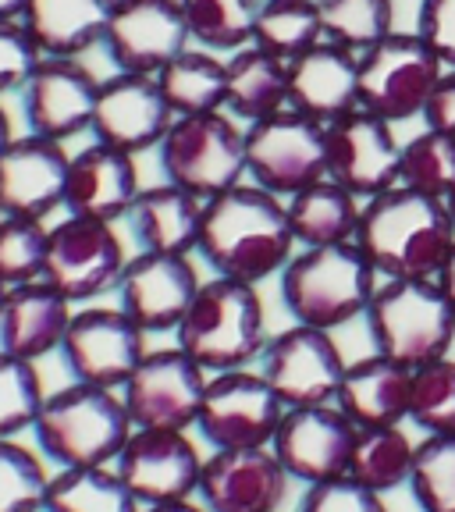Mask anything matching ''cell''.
<instances>
[{"instance_id": "obj_1", "label": "cell", "mask_w": 455, "mask_h": 512, "mask_svg": "<svg viewBox=\"0 0 455 512\" xmlns=\"http://www.w3.org/2000/svg\"><path fill=\"white\" fill-rule=\"evenodd\" d=\"M285 200L253 182L221 192L203 207L200 256L221 278L264 285L296 256Z\"/></svg>"}, {"instance_id": "obj_2", "label": "cell", "mask_w": 455, "mask_h": 512, "mask_svg": "<svg viewBox=\"0 0 455 512\" xmlns=\"http://www.w3.org/2000/svg\"><path fill=\"white\" fill-rule=\"evenodd\" d=\"M356 246L381 281L438 278L455 246V221L445 200L395 185L363 200Z\"/></svg>"}, {"instance_id": "obj_3", "label": "cell", "mask_w": 455, "mask_h": 512, "mask_svg": "<svg viewBox=\"0 0 455 512\" xmlns=\"http://www.w3.org/2000/svg\"><path fill=\"white\" fill-rule=\"evenodd\" d=\"M267 338V306L260 285L214 274L203 281L189 313L175 328V345L207 374L246 370L260 360Z\"/></svg>"}, {"instance_id": "obj_4", "label": "cell", "mask_w": 455, "mask_h": 512, "mask_svg": "<svg viewBox=\"0 0 455 512\" xmlns=\"http://www.w3.org/2000/svg\"><path fill=\"white\" fill-rule=\"evenodd\" d=\"M377 285L381 278L356 242L296 249L278 274V296L292 324L324 331L363 320Z\"/></svg>"}, {"instance_id": "obj_5", "label": "cell", "mask_w": 455, "mask_h": 512, "mask_svg": "<svg viewBox=\"0 0 455 512\" xmlns=\"http://www.w3.org/2000/svg\"><path fill=\"white\" fill-rule=\"evenodd\" d=\"M132 434L125 402L114 388L72 381L50 392L32 424L43 459L61 466H114Z\"/></svg>"}, {"instance_id": "obj_6", "label": "cell", "mask_w": 455, "mask_h": 512, "mask_svg": "<svg viewBox=\"0 0 455 512\" xmlns=\"http://www.w3.org/2000/svg\"><path fill=\"white\" fill-rule=\"evenodd\" d=\"M363 324L374 352L409 370L452 356L455 310L434 278L381 281Z\"/></svg>"}, {"instance_id": "obj_7", "label": "cell", "mask_w": 455, "mask_h": 512, "mask_svg": "<svg viewBox=\"0 0 455 512\" xmlns=\"http://www.w3.org/2000/svg\"><path fill=\"white\" fill-rule=\"evenodd\" d=\"M157 164L164 182L214 200L246 182V125L228 111L178 114L157 146Z\"/></svg>"}, {"instance_id": "obj_8", "label": "cell", "mask_w": 455, "mask_h": 512, "mask_svg": "<svg viewBox=\"0 0 455 512\" xmlns=\"http://www.w3.org/2000/svg\"><path fill=\"white\" fill-rule=\"evenodd\" d=\"M328 178V125L292 107L246 125V182L281 200Z\"/></svg>"}, {"instance_id": "obj_9", "label": "cell", "mask_w": 455, "mask_h": 512, "mask_svg": "<svg viewBox=\"0 0 455 512\" xmlns=\"http://www.w3.org/2000/svg\"><path fill=\"white\" fill-rule=\"evenodd\" d=\"M441 75L445 61L431 43L416 29H395L388 40L360 54V107L392 125L420 118Z\"/></svg>"}, {"instance_id": "obj_10", "label": "cell", "mask_w": 455, "mask_h": 512, "mask_svg": "<svg viewBox=\"0 0 455 512\" xmlns=\"http://www.w3.org/2000/svg\"><path fill=\"white\" fill-rule=\"evenodd\" d=\"M125 267L128 249L114 221L68 214L64 221L50 224L43 281H50L75 306H89L107 292H118Z\"/></svg>"}, {"instance_id": "obj_11", "label": "cell", "mask_w": 455, "mask_h": 512, "mask_svg": "<svg viewBox=\"0 0 455 512\" xmlns=\"http://www.w3.org/2000/svg\"><path fill=\"white\" fill-rule=\"evenodd\" d=\"M349 360L335 342V331L288 324L285 331L267 338L256 370L274 388L285 409L296 406H328L338 399Z\"/></svg>"}, {"instance_id": "obj_12", "label": "cell", "mask_w": 455, "mask_h": 512, "mask_svg": "<svg viewBox=\"0 0 455 512\" xmlns=\"http://www.w3.org/2000/svg\"><path fill=\"white\" fill-rule=\"evenodd\" d=\"M210 374L178 345L150 349L132 377L118 388L132 427L196 431Z\"/></svg>"}, {"instance_id": "obj_13", "label": "cell", "mask_w": 455, "mask_h": 512, "mask_svg": "<svg viewBox=\"0 0 455 512\" xmlns=\"http://www.w3.org/2000/svg\"><path fill=\"white\" fill-rule=\"evenodd\" d=\"M146 331L121 306H82L64 331L61 360L72 381L114 388L132 377V370L150 352Z\"/></svg>"}, {"instance_id": "obj_14", "label": "cell", "mask_w": 455, "mask_h": 512, "mask_svg": "<svg viewBox=\"0 0 455 512\" xmlns=\"http://www.w3.org/2000/svg\"><path fill=\"white\" fill-rule=\"evenodd\" d=\"M281 416L285 402L260 370H221L207 381L196 431L210 448H260L274 441Z\"/></svg>"}, {"instance_id": "obj_15", "label": "cell", "mask_w": 455, "mask_h": 512, "mask_svg": "<svg viewBox=\"0 0 455 512\" xmlns=\"http://www.w3.org/2000/svg\"><path fill=\"white\" fill-rule=\"evenodd\" d=\"M207 456L192 441L189 431H157L132 427L125 448L114 459V470L128 491L143 505H168L196 498Z\"/></svg>"}, {"instance_id": "obj_16", "label": "cell", "mask_w": 455, "mask_h": 512, "mask_svg": "<svg viewBox=\"0 0 455 512\" xmlns=\"http://www.w3.org/2000/svg\"><path fill=\"white\" fill-rule=\"evenodd\" d=\"M402 143L395 136L392 121L377 114L356 111L328 121V178L356 196L374 200L381 192L399 185Z\"/></svg>"}, {"instance_id": "obj_17", "label": "cell", "mask_w": 455, "mask_h": 512, "mask_svg": "<svg viewBox=\"0 0 455 512\" xmlns=\"http://www.w3.org/2000/svg\"><path fill=\"white\" fill-rule=\"evenodd\" d=\"M100 47L111 57L114 72L157 75L192 47L182 0H114Z\"/></svg>"}, {"instance_id": "obj_18", "label": "cell", "mask_w": 455, "mask_h": 512, "mask_svg": "<svg viewBox=\"0 0 455 512\" xmlns=\"http://www.w3.org/2000/svg\"><path fill=\"white\" fill-rule=\"evenodd\" d=\"M292 484L271 445L210 448L196 498L207 512H281Z\"/></svg>"}, {"instance_id": "obj_19", "label": "cell", "mask_w": 455, "mask_h": 512, "mask_svg": "<svg viewBox=\"0 0 455 512\" xmlns=\"http://www.w3.org/2000/svg\"><path fill=\"white\" fill-rule=\"evenodd\" d=\"M356 431L360 427L352 424L335 402L296 406L285 409L271 448L278 452L288 477L310 488V484H324V480H338L349 473Z\"/></svg>"}, {"instance_id": "obj_20", "label": "cell", "mask_w": 455, "mask_h": 512, "mask_svg": "<svg viewBox=\"0 0 455 512\" xmlns=\"http://www.w3.org/2000/svg\"><path fill=\"white\" fill-rule=\"evenodd\" d=\"M200 285L203 281L192 267V256L139 249L136 256H128V267L114 296L146 335H175Z\"/></svg>"}, {"instance_id": "obj_21", "label": "cell", "mask_w": 455, "mask_h": 512, "mask_svg": "<svg viewBox=\"0 0 455 512\" xmlns=\"http://www.w3.org/2000/svg\"><path fill=\"white\" fill-rule=\"evenodd\" d=\"M100 79L79 57H43V64L25 82L22 114L32 136H47L57 143H72L89 136L96 111Z\"/></svg>"}, {"instance_id": "obj_22", "label": "cell", "mask_w": 455, "mask_h": 512, "mask_svg": "<svg viewBox=\"0 0 455 512\" xmlns=\"http://www.w3.org/2000/svg\"><path fill=\"white\" fill-rule=\"evenodd\" d=\"M171 121H175V111L160 93L157 75L114 72L100 79L89 136L96 143L118 146V150L139 157L146 150H157Z\"/></svg>"}, {"instance_id": "obj_23", "label": "cell", "mask_w": 455, "mask_h": 512, "mask_svg": "<svg viewBox=\"0 0 455 512\" xmlns=\"http://www.w3.org/2000/svg\"><path fill=\"white\" fill-rule=\"evenodd\" d=\"M68 164V143L32 132L15 136L0 153V214L47 221L57 207H64Z\"/></svg>"}, {"instance_id": "obj_24", "label": "cell", "mask_w": 455, "mask_h": 512, "mask_svg": "<svg viewBox=\"0 0 455 512\" xmlns=\"http://www.w3.org/2000/svg\"><path fill=\"white\" fill-rule=\"evenodd\" d=\"M143 192L139 164L132 153L107 143H89L72 153L68 182H64V210L96 221H125L136 196Z\"/></svg>"}, {"instance_id": "obj_25", "label": "cell", "mask_w": 455, "mask_h": 512, "mask_svg": "<svg viewBox=\"0 0 455 512\" xmlns=\"http://www.w3.org/2000/svg\"><path fill=\"white\" fill-rule=\"evenodd\" d=\"M288 107L317 121H335L360 107V54L317 43L288 61Z\"/></svg>"}, {"instance_id": "obj_26", "label": "cell", "mask_w": 455, "mask_h": 512, "mask_svg": "<svg viewBox=\"0 0 455 512\" xmlns=\"http://www.w3.org/2000/svg\"><path fill=\"white\" fill-rule=\"evenodd\" d=\"M72 317L75 303L64 299L50 281L40 278L29 285H15L8 306L0 313V349L40 363L50 352H61Z\"/></svg>"}, {"instance_id": "obj_27", "label": "cell", "mask_w": 455, "mask_h": 512, "mask_svg": "<svg viewBox=\"0 0 455 512\" xmlns=\"http://www.w3.org/2000/svg\"><path fill=\"white\" fill-rule=\"evenodd\" d=\"M203 207L192 192L178 189L171 182L143 185L132 210H128V232L146 253H171V256H192L200 253V232H203Z\"/></svg>"}, {"instance_id": "obj_28", "label": "cell", "mask_w": 455, "mask_h": 512, "mask_svg": "<svg viewBox=\"0 0 455 512\" xmlns=\"http://www.w3.org/2000/svg\"><path fill=\"white\" fill-rule=\"evenodd\" d=\"M409 384H413V370L381 352H370L345 367L335 406L356 427L409 424Z\"/></svg>"}, {"instance_id": "obj_29", "label": "cell", "mask_w": 455, "mask_h": 512, "mask_svg": "<svg viewBox=\"0 0 455 512\" xmlns=\"http://www.w3.org/2000/svg\"><path fill=\"white\" fill-rule=\"evenodd\" d=\"M114 0H29L25 29L47 57H82L104 43Z\"/></svg>"}, {"instance_id": "obj_30", "label": "cell", "mask_w": 455, "mask_h": 512, "mask_svg": "<svg viewBox=\"0 0 455 512\" xmlns=\"http://www.w3.org/2000/svg\"><path fill=\"white\" fill-rule=\"evenodd\" d=\"M285 210L299 249L342 246V242H356L363 200H356L335 178H320L299 189L296 196H288Z\"/></svg>"}, {"instance_id": "obj_31", "label": "cell", "mask_w": 455, "mask_h": 512, "mask_svg": "<svg viewBox=\"0 0 455 512\" xmlns=\"http://www.w3.org/2000/svg\"><path fill=\"white\" fill-rule=\"evenodd\" d=\"M288 107V61L274 57L271 50L249 47L228 54V104L224 111L235 121L271 118Z\"/></svg>"}, {"instance_id": "obj_32", "label": "cell", "mask_w": 455, "mask_h": 512, "mask_svg": "<svg viewBox=\"0 0 455 512\" xmlns=\"http://www.w3.org/2000/svg\"><path fill=\"white\" fill-rule=\"evenodd\" d=\"M160 93L178 114H214L228 104V57L203 47H185L157 72Z\"/></svg>"}, {"instance_id": "obj_33", "label": "cell", "mask_w": 455, "mask_h": 512, "mask_svg": "<svg viewBox=\"0 0 455 512\" xmlns=\"http://www.w3.org/2000/svg\"><path fill=\"white\" fill-rule=\"evenodd\" d=\"M413 456H416V441L409 438L406 424L360 427L345 477H352L356 484H363V488L377 491V495H392V491L409 484Z\"/></svg>"}, {"instance_id": "obj_34", "label": "cell", "mask_w": 455, "mask_h": 512, "mask_svg": "<svg viewBox=\"0 0 455 512\" xmlns=\"http://www.w3.org/2000/svg\"><path fill=\"white\" fill-rule=\"evenodd\" d=\"M43 512H143L114 466H61L50 473Z\"/></svg>"}, {"instance_id": "obj_35", "label": "cell", "mask_w": 455, "mask_h": 512, "mask_svg": "<svg viewBox=\"0 0 455 512\" xmlns=\"http://www.w3.org/2000/svg\"><path fill=\"white\" fill-rule=\"evenodd\" d=\"M264 0H182L192 47L228 57L249 47L256 32V15Z\"/></svg>"}, {"instance_id": "obj_36", "label": "cell", "mask_w": 455, "mask_h": 512, "mask_svg": "<svg viewBox=\"0 0 455 512\" xmlns=\"http://www.w3.org/2000/svg\"><path fill=\"white\" fill-rule=\"evenodd\" d=\"M256 47L271 50L281 61L306 54L310 47L324 43V22H320L317 0H264L256 15Z\"/></svg>"}, {"instance_id": "obj_37", "label": "cell", "mask_w": 455, "mask_h": 512, "mask_svg": "<svg viewBox=\"0 0 455 512\" xmlns=\"http://www.w3.org/2000/svg\"><path fill=\"white\" fill-rule=\"evenodd\" d=\"M324 40L345 50H370L395 32V0H317Z\"/></svg>"}, {"instance_id": "obj_38", "label": "cell", "mask_w": 455, "mask_h": 512, "mask_svg": "<svg viewBox=\"0 0 455 512\" xmlns=\"http://www.w3.org/2000/svg\"><path fill=\"white\" fill-rule=\"evenodd\" d=\"M406 488L420 512H455V431L416 441Z\"/></svg>"}, {"instance_id": "obj_39", "label": "cell", "mask_w": 455, "mask_h": 512, "mask_svg": "<svg viewBox=\"0 0 455 512\" xmlns=\"http://www.w3.org/2000/svg\"><path fill=\"white\" fill-rule=\"evenodd\" d=\"M399 185L413 192H424L431 200H448L455 185V139L441 136L434 128L416 132L402 143Z\"/></svg>"}, {"instance_id": "obj_40", "label": "cell", "mask_w": 455, "mask_h": 512, "mask_svg": "<svg viewBox=\"0 0 455 512\" xmlns=\"http://www.w3.org/2000/svg\"><path fill=\"white\" fill-rule=\"evenodd\" d=\"M409 424L424 434L455 431V360L441 356L413 370L409 384Z\"/></svg>"}, {"instance_id": "obj_41", "label": "cell", "mask_w": 455, "mask_h": 512, "mask_svg": "<svg viewBox=\"0 0 455 512\" xmlns=\"http://www.w3.org/2000/svg\"><path fill=\"white\" fill-rule=\"evenodd\" d=\"M43 399L47 392L36 363L0 349V438H18L32 431Z\"/></svg>"}, {"instance_id": "obj_42", "label": "cell", "mask_w": 455, "mask_h": 512, "mask_svg": "<svg viewBox=\"0 0 455 512\" xmlns=\"http://www.w3.org/2000/svg\"><path fill=\"white\" fill-rule=\"evenodd\" d=\"M50 473L18 438H0V512H43Z\"/></svg>"}, {"instance_id": "obj_43", "label": "cell", "mask_w": 455, "mask_h": 512, "mask_svg": "<svg viewBox=\"0 0 455 512\" xmlns=\"http://www.w3.org/2000/svg\"><path fill=\"white\" fill-rule=\"evenodd\" d=\"M50 246V224L40 217H0V278L8 285H29L43 278Z\"/></svg>"}, {"instance_id": "obj_44", "label": "cell", "mask_w": 455, "mask_h": 512, "mask_svg": "<svg viewBox=\"0 0 455 512\" xmlns=\"http://www.w3.org/2000/svg\"><path fill=\"white\" fill-rule=\"evenodd\" d=\"M40 43L32 40V32L25 29V22H0V100L8 93H22L25 82L32 79V72L43 64Z\"/></svg>"}, {"instance_id": "obj_45", "label": "cell", "mask_w": 455, "mask_h": 512, "mask_svg": "<svg viewBox=\"0 0 455 512\" xmlns=\"http://www.w3.org/2000/svg\"><path fill=\"white\" fill-rule=\"evenodd\" d=\"M296 512H392L384 505V495L363 488L352 477L324 480V484H310L303 491V502Z\"/></svg>"}, {"instance_id": "obj_46", "label": "cell", "mask_w": 455, "mask_h": 512, "mask_svg": "<svg viewBox=\"0 0 455 512\" xmlns=\"http://www.w3.org/2000/svg\"><path fill=\"white\" fill-rule=\"evenodd\" d=\"M416 32L431 43L445 68H455V0H420Z\"/></svg>"}, {"instance_id": "obj_47", "label": "cell", "mask_w": 455, "mask_h": 512, "mask_svg": "<svg viewBox=\"0 0 455 512\" xmlns=\"http://www.w3.org/2000/svg\"><path fill=\"white\" fill-rule=\"evenodd\" d=\"M420 121H424V128H434L441 136L455 139V68H445V75H441L438 86H434Z\"/></svg>"}, {"instance_id": "obj_48", "label": "cell", "mask_w": 455, "mask_h": 512, "mask_svg": "<svg viewBox=\"0 0 455 512\" xmlns=\"http://www.w3.org/2000/svg\"><path fill=\"white\" fill-rule=\"evenodd\" d=\"M441 285V292L448 296V303H452V310H455V246H452V253H448V260H445V267L438 271V278H434Z\"/></svg>"}, {"instance_id": "obj_49", "label": "cell", "mask_w": 455, "mask_h": 512, "mask_svg": "<svg viewBox=\"0 0 455 512\" xmlns=\"http://www.w3.org/2000/svg\"><path fill=\"white\" fill-rule=\"evenodd\" d=\"M143 512H207L200 502H192V498H185V502H168V505H146Z\"/></svg>"}, {"instance_id": "obj_50", "label": "cell", "mask_w": 455, "mask_h": 512, "mask_svg": "<svg viewBox=\"0 0 455 512\" xmlns=\"http://www.w3.org/2000/svg\"><path fill=\"white\" fill-rule=\"evenodd\" d=\"M29 0H0V22H18L25 15Z\"/></svg>"}, {"instance_id": "obj_51", "label": "cell", "mask_w": 455, "mask_h": 512, "mask_svg": "<svg viewBox=\"0 0 455 512\" xmlns=\"http://www.w3.org/2000/svg\"><path fill=\"white\" fill-rule=\"evenodd\" d=\"M11 139H15V132H11V114H8V107H4V100H0V153L8 150Z\"/></svg>"}, {"instance_id": "obj_52", "label": "cell", "mask_w": 455, "mask_h": 512, "mask_svg": "<svg viewBox=\"0 0 455 512\" xmlns=\"http://www.w3.org/2000/svg\"><path fill=\"white\" fill-rule=\"evenodd\" d=\"M11 288H15V285H8V281L0 278V313H4V306H8V299H11Z\"/></svg>"}, {"instance_id": "obj_53", "label": "cell", "mask_w": 455, "mask_h": 512, "mask_svg": "<svg viewBox=\"0 0 455 512\" xmlns=\"http://www.w3.org/2000/svg\"><path fill=\"white\" fill-rule=\"evenodd\" d=\"M445 207H448V214H452V221H455V185H452V192H448Z\"/></svg>"}, {"instance_id": "obj_54", "label": "cell", "mask_w": 455, "mask_h": 512, "mask_svg": "<svg viewBox=\"0 0 455 512\" xmlns=\"http://www.w3.org/2000/svg\"><path fill=\"white\" fill-rule=\"evenodd\" d=\"M0 217H4V214H0Z\"/></svg>"}]
</instances>
